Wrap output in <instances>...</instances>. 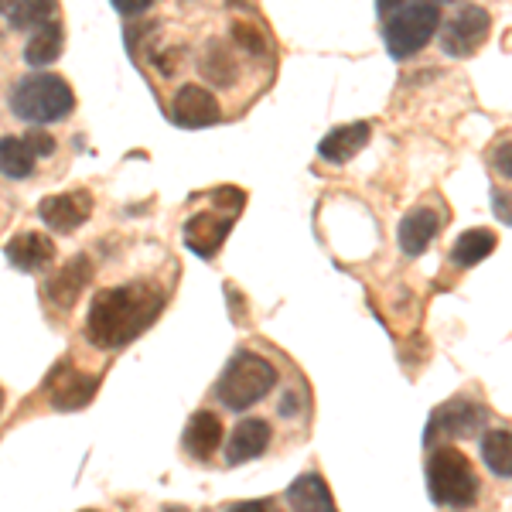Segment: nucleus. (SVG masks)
Returning a JSON list of instances; mask_svg holds the SVG:
<instances>
[{
    "label": "nucleus",
    "instance_id": "f03ea898",
    "mask_svg": "<svg viewBox=\"0 0 512 512\" xmlns=\"http://www.w3.org/2000/svg\"><path fill=\"white\" fill-rule=\"evenodd\" d=\"M76 106V93L69 89V82L52 72H35L14 82L11 89V113L24 123H59L72 113Z\"/></svg>",
    "mask_w": 512,
    "mask_h": 512
},
{
    "label": "nucleus",
    "instance_id": "5701e85b",
    "mask_svg": "<svg viewBox=\"0 0 512 512\" xmlns=\"http://www.w3.org/2000/svg\"><path fill=\"white\" fill-rule=\"evenodd\" d=\"M202 76L212 86H233L236 82V59L229 55V48L222 41H209L202 52Z\"/></svg>",
    "mask_w": 512,
    "mask_h": 512
},
{
    "label": "nucleus",
    "instance_id": "4be33fe9",
    "mask_svg": "<svg viewBox=\"0 0 512 512\" xmlns=\"http://www.w3.org/2000/svg\"><path fill=\"white\" fill-rule=\"evenodd\" d=\"M495 233L492 229H468V233L458 236V243L451 246V263L454 267H475V263H482L485 256L495 250Z\"/></svg>",
    "mask_w": 512,
    "mask_h": 512
},
{
    "label": "nucleus",
    "instance_id": "aec40b11",
    "mask_svg": "<svg viewBox=\"0 0 512 512\" xmlns=\"http://www.w3.org/2000/svg\"><path fill=\"white\" fill-rule=\"evenodd\" d=\"M0 175L11 181H24L35 175V151H31L24 137L0 140Z\"/></svg>",
    "mask_w": 512,
    "mask_h": 512
},
{
    "label": "nucleus",
    "instance_id": "b1692460",
    "mask_svg": "<svg viewBox=\"0 0 512 512\" xmlns=\"http://www.w3.org/2000/svg\"><path fill=\"white\" fill-rule=\"evenodd\" d=\"M482 461L492 475L512 478V431H489L482 437Z\"/></svg>",
    "mask_w": 512,
    "mask_h": 512
},
{
    "label": "nucleus",
    "instance_id": "393cba45",
    "mask_svg": "<svg viewBox=\"0 0 512 512\" xmlns=\"http://www.w3.org/2000/svg\"><path fill=\"white\" fill-rule=\"evenodd\" d=\"M233 41L243 52H250V55H263L267 52V38L260 35V31L253 28V24H246V21H236L233 24Z\"/></svg>",
    "mask_w": 512,
    "mask_h": 512
},
{
    "label": "nucleus",
    "instance_id": "c85d7f7f",
    "mask_svg": "<svg viewBox=\"0 0 512 512\" xmlns=\"http://www.w3.org/2000/svg\"><path fill=\"white\" fill-rule=\"evenodd\" d=\"M492 212L506 222V226H512V195L509 192H492Z\"/></svg>",
    "mask_w": 512,
    "mask_h": 512
},
{
    "label": "nucleus",
    "instance_id": "a878e982",
    "mask_svg": "<svg viewBox=\"0 0 512 512\" xmlns=\"http://www.w3.org/2000/svg\"><path fill=\"white\" fill-rule=\"evenodd\" d=\"M212 198H216L222 209L239 212V209H243V202H246V192H239V188H216V192H212Z\"/></svg>",
    "mask_w": 512,
    "mask_h": 512
},
{
    "label": "nucleus",
    "instance_id": "412c9836",
    "mask_svg": "<svg viewBox=\"0 0 512 512\" xmlns=\"http://www.w3.org/2000/svg\"><path fill=\"white\" fill-rule=\"evenodd\" d=\"M62 28L59 24H45V28H38L35 35L28 38V45H24V62L31 65V69H45V65H52L55 59L62 55Z\"/></svg>",
    "mask_w": 512,
    "mask_h": 512
},
{
    "label": "nucleus",
    "instance_id": "72a5a7b5",
    "mask_svg": "<svg viewBox=\"0 0 512 512\" xmlns=\"http://www.w3.org/2000/svg\"><path fill=\"white\" fill-rule=\"evenodd\" d=\"M0 410H4V390H0Z\"/></svg>",
    "mask_w": 512,
    "mask_h": 512
},
{
    "label": "nucleus",
    "instance_id": "1a4fd4ad",
    "mask_svg": "<svg viewBox=\"0 0 512 512\" xmlns=\"http://www.w3.org/2000/svg\"><path fill=\"white\" fill-rule=\"evenodd\" d=\"M38 216L48 229H55V233H76L82 222L93 216V195H89L86 188L65 192V195H48V198H41Z\"/></svg>",
    "mask_w": 512,
    "mask_h": 512
},
{
    "label": "nucleus",
    "instance_id": "473e14b6",
    "mask_svg": "<svg viewBox=\"0 0 512 512\" xmlns=\"http://www.w3.org/2000/svg\"><path fill=\"white\" fill-rule=\"evenodd\" d=\"M164 512H188V509H185V506H168Z\"/></svg>",
    "mask_w": 512,
    "mask_h": 512
},
{
    "label": "nucleus",
    "instance_id": "cd10ccee",
    "mask_svg": "<svg viewBox=\"0 0 512 512\" xmlns=\"http://www.w3.org/2000/svg\"><path fill=\"white\" fill-rule=\"evenodd\" d=\"M24 140H28V147L35 154H41V158H48V154L55 151V140L48 134H41V130H31V134H24Z\"/></svg>",
    "mask_w": 512,
    "mask_h": 512
},
{
    "label": "nucleus",
    "instance_id": "7c9ffc66",
    "mask_svg": "<svg viewBox=\"0 0 512 512\" xmlns=\"http://www.w3.org/2000/svg\"><path fill=\"white\" fill-rule=\"evenodd\" d=\"M151 4H154V0H113V7H117L120 14H127V18H137V14H144Z\"/></svg>",
    "mask_w": 512,
    "mask_h": 512
},
{
    "label": "nucleus",
    "instance_id": "9d476101",
    "mask_svg": "<svg viewBox=\"0 0 512 512\" xmlns=\"http://www.w3.org/2000/svg\"><path fill=\"white\" fill-rule=\"evenodd\" d=\"M86 284H93V260L89 256H72L62 270H55L45 284V297L55 304L59 311H69L79 301Z\"/></svg>",
    "mask_w": 512,
    "mask_h": 512
},
{
    "label": "nucleus",
    "instance_id": "f8f14e48",
    "mask_svg": "<svg viewBox=\"0 0 512 512\" xmlns=\"http://www.w3.org/2000/svg\"><path fill=\"white\" fill-rule=\"evenodd\" d=\"M4 256L14 270L35 274V270H45L55 260V243L45 233H18L14 239H7Z\"/></svg>",
    "mask_w": 512,
    "mask_h": 512
},
{
    "label": "nucleus",
    "instance_id": "423d86ee",
    "mask_svg": "<svg viewBox=\"0 0 512 512\" xmlns=\"http://www.w3.org/2000/svg\"><path fill=\"white\" fill-rule=\"evenodd\" d=\"M489 420V410L482 403L468 400V396H454V400L441 403V407L431 414V424H427V444H441L444 437H475Z\"/></svg>",
    "mask_w": 512,
    "mask_h": 512
},
{
    "label": "nucleus",
    "instance_id": "9b49d317",
    "mask_svg": "<svg viewBox=\"0 0 512 512\" xmlns=\"http://www.w3.org/2000/svg\"><path fill=\"white\" fill-rule=\"evenodd\" d=\"M219 103L209 89L202 86H181L175 99H171V120L178 127H188V130H198V127H212L219 123Z\"/></svg>",
    "mask_w": 512,
    "mask_h": 512
},
{
    "label": "nucleus",
    "instance_id": "f3484780",
    "mask_svg": "<svg viewBox=\"0 0 512 512\" xmlns=\"http://www.w3.org/2000/svg\"><path fill=\"white\" fill-rule=\"evenodd\" d=\"M369 134H373V130H369V123H349V127H338L325 140H321L318 154L325 161H332V164H345L369 144Z\"/></svg>",
    "mask_w": 512,
    "mask_h": 512
},
{
    "label": "nucleus",
    "instance_id": "7ed1b4c3",
    "mask_svg": "<svg viewBox=\"0 0 512 512\" xmlns=\"http://www.w3.org/2000/svg\"><path fill=\"white\" fill-rule=\"evenodd\" d=\"M427 489L431 499L444 509H468L478 499V475L472 461L458 448L437 444L431 461H427Z\"/></svg>",
    "mask_w": 512,
    "mask_h": 512
},
{
    "label": "nucleus",
    "instance_id": "6e6552de",
    "mask_svg": "<svg viewBox=\"0 0 512 512\" xmlns=\"http://www.w3.org/2000/svg\"><path fill=\"white\" fill-rule=\"evenodd\" d=\"M45 386H48V400H52V407L69 414V410H82V407L93 403V396L99 390V379L79 373V369H72L69 362H59Z\"/></svg>",
    "mask_w": 512,
    "mask_h": 512
},
{
    "label": "nucleus",
    "instance_id": "4468645a",
    "mask_svg": "<svg viewBox=\"0 0 512 512\" xmlns=\"http://www.w3.org/2000/svg\"><path fill=\"white\" fill-rule=\"evenodd\" d=\"M437 233H441V216L434 209H427V205H420V209L403 216L396 239H400L403 256H420L437 239Z\"/></svg>",
    "mask_w": 512,
    "mask_h": 512
},
{
    "label": "nucleus",
    "instance_id": "f704fd0d",
    "mask_svg": "<svg viewBox=\"0 0 512 512\" xmlns=\"http://www.w3.org/2000/svg\"><path fill=\"white\" fill-rule=\"evenodd\" d=\"M437 4H451V0H437Z\"/></svg>",
    "mask_w": 512,
    "mask_h": 512
},
{
    "label": "nucleus",
    "instance_id": "f257e3e1",
    "mask_svg": "<svg viewBox=\"0 0 512 512\" xmlns=\"http://www.w3.org/2000/svg\"><path fill=\"white\" fill-rule=\"evenodd\" d=\"M164 294L151 280H134V284L106 287L93 297L86 318V335L96 349H120L134 342L140 332L154 325L161 315Z\"/></svg>",
    "mask_w": 512,
    "mask_h": 512
},
{
    "label": "nucleus",
    "instance_id": "0eeeda50",
    "mask_svg": "<svg viewBox=\"0 0 512 512\" xmlns=\"http://www.w3.org/2000/svg\"><path fill=\"white\" fill-rule=\"evenodd\" d=\"M489 11L485 7H461L458 18H454L448 28H444L441 35V48L444 55H451V59H468V55H475L478 48L485 45V38H489Z\"/></svg>",
    "mask_w": 512,
    "mask_h": 512
},
{
    "label": "nucleus",
    "instance_id": "39448f33",
    "mask_svg": "<svg viewBox=\"0 0 512 512\" xmlns=\"http://www.w3.org/2000/svg\"><path fill=\"white\" fill-rule=\"evenodd\" d=\"M437 24H441V11H437L434 4H424V0H417L414 7L393 14V18L383 24L386 52H390L396 62L410 59V55H417L420 48H424L427 41L434 38Z\"/></svg>",
    "mask_w": 512,
    "mask_h": 512
},
{
    "label": "nucleus",
    "instance_id": "c756f323",
    "mask_svg": "<svg viewBox=\"0 0 512 512\" xmlns=\"http://www.w3.org/2000/svg\"><path fill=\"white\" fill-rule=\"evenodd\" d=\"M417 0H376V14L383 21H390L393 14H400V11H407V7H414Z\"/></svg>",
    "mask_w": 512,
    "mask_h": 512
},
{
    "label": "nucleus",
    "instance_id": "c9c22d12",
    "mask_svg": "<svg viewBox=\"0 0 512 512\" xmlns=\"http://www.w3.org/2000/svg\"><path fill=\"white\" fill-rule=\"evenodd\" d=\"M82 512H96V509H82Z\"/></svg>",
    "mask_w": 512,
    "mask_h": 512
},
{
    "label": "nucleus",
    "instance_id": "dca6fc26",
    "mask_svg": "<svg viewBox=\"0 0 512 512\" xmlns=\"http://www.w3.org/2000/svg\"><path fill=\"white\" fill-rule=\"evenodd\" d=\"M181 444H185V451L192 454L195 461H209L222 444V420L212 414V410H198V414L188 420Z\"/></svg>",
    "mask_w": 512,
    "mask_h": 512
},
{
    "label": "nucleus",
    "instance_id": "a211bd4d",
    "mask_svg": "<svg viewBox=\"0 0 512 512\" xmlns=\"http://www.w3.org/2000/svg\"><path fill=\"white\" fill-rule=\"evenodd\" d=\"M0 14L11 21L14 31H38L52 24L55 0H0Z\"/></svg>",
    "mask_w": 512,
    "mask_h": 512
},
{
    "label": "nucleus",
    "instance_id": "20e7f679",
    "mask_svg": "<svg viewBox=\"0 0 512 512\" xmlns=\"http://www.w3.org/2000/svg\"><path fill=\"white\" fill-rule=\"evenodd\" d=\"M277 386V366L270 359H263V355L256 352H239L233 362H229V369L222 373L216 393L222 400V407L229 410H250L253 403H260L263 396Z\"/></svg>",
    "mask_w": 512,
    "mask_h": 512
},
{
    "label": "nucleus",
    "instance_id": "ddd939ff",
    "mask_svg": "<svg viewBox=\"0 0 512 512\" xmlns=\"http://www.w3.org/2000/svg\"><path fill=\"white\" fill-rule=\"evenodd\" d=\"M270 424L263 417H246L236 424L233 437H229L226 448V465H246V461L260 458L263 451L270 448Z\"/></svg>",
    "mask_w": 512,
    "mask_h": 512
},
{
    "label": "nucleus",
    "instance_id": "2f4dec72",
    "mask_svg": "<svg viewBox=\"0 0 512 512\" xmlns=\"http://www.w3.org/2000/svg\"><path fill=\"white\" fill-rule=\"evenodd\" d=\"M229 512H270V502L267 499H250V502H236Z\"/></svg>",
    "mask_w": 512,
    "mask_h": 512
},
{
    "label": "nucleus",
    "instance_id": "2eb2a0df",
    "mask_svg": "<svg viewBox=\"0 0 512 512\" xmlns=\"http://www.w3.org/2000/svg\"><path fill=\"white\" fill-rule=\"evenodd\" d=\"M229 229H233V219H222V216H212V212H198L185 222V246L192 250L195 256H212L226 243Z\"/></svg>",
    "mask_w": 512,
    "mask_h": 512
},
{
    "label": "nucleus",
    "instance_id": "6ab92c4d",
    "mask_svg": "<svg viewBox=\"0 0 512 512\" xmlns=\"http://www.w3.org/2000/svg\"><path fill=\"white\" fill-rule=\"evenodd\" d=\"M287 499H291L294 512H335L332 506V492H328L325 478L308 472L287 489Z\"/></svg>",
    "mask_w": 512,
    "mask_h": 512
},
{
    "label": "nucleus",
    "instance_id": "bb28decb",
    "mask_svg": "<svg viewBox=\"0 0 512 512\" xmlns=\"http://www.w3.org/2000/svg\"><path fill=\"white\" fill-rule=\"evenodd\" d=\"M492 164H495V171H499L502 178H509V181H512V140H506V144L495 147Z\"/></svg>",
    "mask_w": 512,
    "mask_h": 512
}]
</instances>
